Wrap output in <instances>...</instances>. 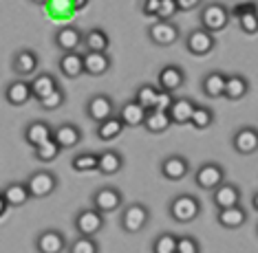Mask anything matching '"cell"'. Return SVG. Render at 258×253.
<instances>
[{"instance_id": "obj_7", "label": "cell", "mask_w": 258, "mask_h": 253, "mask_svg": "<svg viewBox=\"0 0 258 253\" xmlns=\"http://www.w3.org/2000/svg\"><path fill=\"white\" fill-rule=\"evenodd\" d=\"M91 201H93V207L106 216V214L117 211L121 205H124V194H121V190H117V187H113V185H104V187H99L97 192H93Z\"/></svg>"}, {"instance_id": "obj_11", "label": "cell", "mask_w": 258, "mask_h": 253, "mask_svg": "<svg viewBox=\"0 0 258 253\" xmlns=\"http://www.w3.org/2000/svg\"><path fill=\"white\" fill-rule=\"evenodd\" d=\"M232 148L238 154L247 156L258 152V128L254 126H240L236 132L232 134Z\"/></svg>"}, {"instance_id": "obj_45", "label": "cell", "mask_w": 258, "mask_h": 253, "mask_svg": "<svg viewBox=\"0 0 258 253\" xmlns=\"http://www.w3.org/2000/svg\"><path fill=\"white\" fill-rule=\"evenodd\" d=\"M159 7H161V0H142V14L146 18H155L157 20Z\"/></svg>"}, {"instance_id": "obj_15", "label": "cell", "mask_w": 258, "mask_h": 253, "mask_svg": "<svg viewBox=\"0 0 258 253\" xmlns=\"http://www.w3.org/2000/svg\"><path fill=\"white\" fill-rule=\"evenodd\" d=\"M38 66H40V57L33 49H20L18 53L14 55L11 60V68L18 77H29V75H36L38 73Z\"/></svg>"}, {"instance_id": "obj_34", "label": "cell", "mask_w": 258, "mask_h": 253, "mask_svg": "<svg viewBox=\"0 0 258 253\" xmlns=\"http://www.w3.org/2000/svg\"><path fill=\"white\" fill-rule=\"evenodd\" d=\"M170 126H172V119H170V115L163 113V110H148V113H146L144 128L150 134H161V132H166Z\"/></svg>"}, {"instance_id": "obj_44", "label": "cell", "mask_w": 258, "mask_h": 253, "mask_svg": "<svg viewBox=\"0 0 258 253\" xmlns=\"http://www.w3.org/2000/svg\"><path fill=\"white\" fill-rule=\"evenodd\" d=\"M177 14H179L177 0H161V7H159V14H157V20H172Z\"/></svg>"}, {"instance_id": "obj_43", "label": "cell", "mask_w": 258, "mask_h": 253, "mask_svg": "<svg viewBox=\"0 0 258 253\" xmlns=\"http://www.w3.org/2000/svg\"><path fill=\"white\" fill-rule=\"evenodd\" d=\"M177 253H201V244L195 236H179Z\"/></svg>"}, {"instance_id": "obj_42", "label": "cell", "mask_w": 258, "mask_h": 253, "mask_svg": "<svg viewBox=\"0 0 258 253\" xmlns=\"http://www.w3.org/2000/svg\"><path fill=\"white\" fill-rule=\"evenodd\" d=\"M64 102H67V95H64V91H60V88H55L51 95H46L42 102H38L40 106H42V110H46V113H53V110L62 108Z\"/></svg>"}, {"instance_id": "obj_29", "label": "cell", "mask_w": 258, "mask_h": 253, "mask_svg": "<svg viewBox=\"0 0 258 253\" xmlns=\"http://www.w3.org/2000/svg\"><path fill=\"white\" fill-rule=\"evenodd\" d=\"M3 194L7 198L9 207H22L31 201V194H29L27 183H20V181H14V183H7L3 187Z\"/></svg>"}, {"instance_id": "obj_35", "label": "cell", "mask_w": 258, "mask_h": 253, "mask_svg": "<svg viewBox=\"0 0 258 253\" xmlns=\"http://www.w3.org/2000/svg\"><path fill=\"white\" fill-rule=\"evenodd\" d=\"M159 93L161 88L159 86H152V84H142L137 88V93H135V102L139 106H144L146 110H152L157 106V99H159Z\"/></svg>"}, {"instance_id": "obj_30", "label": "cell", "mask_w": 258, "mask_h": 253, "mask_svg": "<svg viewBox=\"0 0 258 253\" xmlns=\"http://www.w3.org/2000/svg\"><path fill=\"white\" fill-rule=\"evenodd\" d=\"M84 49L86 51H95V53H108L110 49V38L104 29L93 27L84 33Z\"/></svg>"}, {"instance_id": "obj_33", "label": "cell", "mask_w": 258, "mask_h": 253, "mask_svg": "<svg viewBox=\"0 0 258 253\" xmlns=\"http://www.w3.org/2000/svg\"><path fill=\"white\" fill-rule=\"evenodd\" d=\"M57 88V79L51 73H38L36 77L31 79V93L36 102H42L46 95H51Z\"/></svg>"}, {"instance_id": "obj_48", "label": "cell", "mask_w": 258, "mask_h": 253, "mask_svg": "<svg viewBox=\"0 0 258 253\" xmlns=\"http://www.w3.org/2000/svg\"><path fill=\"white\" fill-rule=\"evenodd\" d=\"M69 3H71V5H73V9L80 14V11H84L86 7H89V3H91V0H69Z\"/></svg>"}, {"instance_id": "obj_14", "label": "cell", "mask_w": 258, "mask_h": 253, "mask_svg": "<svg viewBox=\"0 0 258 253\" xmlns=\"http://www.w3.org/2000/svg\"><path fill=\"white\" fill-rule=\"evenodd\" d=\"M161 176L166 181H172V183H177V181H183L187 174H190V161H187L185 156L181 154H170L161 161V167H159Z\"/></svg>"}, {"instance_id": "obj_8", "label": "cell", "mask_w": 258, "mask_h": 253, "mask_svg": "<svg viewBox=\"0 0 258 253\" xmlns=\"http://www.w3.org/2000/svg\"><path fill=\"white\" fill-rule=\"evenodd\" d=\"M214 49H216L214 33L205 31L203 27L192 29V31L187 33V38H185V51L187 53H192V55H197V57H203V55H210Z\"/></svg>"}, {"instance_id": "obj_46", "label": "cell", "mask_w": 258, "mask_h": 253, "mask_svg": "<svg viewBox=\"0 0 258 253\" xmlns=\"http://www.w3.org/2000/svg\"><path fill=\"white\" fill-rule=\"evenodd\" d=\"M174 102V97H172V93H166V91H161L159 93V99H157V106L152 110H163V113H168L170 110V106H172Z\"/></svg>"}, {"instance_id": "obj_3", "label": "cell", "mask_w": 258, "mask_h": 253, "mask_svg": "<svg viewBox=\"0 0 258 253\" xmlns=\"http://www.w3.org/2000/svg\"><path fill=\"white\" fill-rule=\"evenodd\" d=\"M106 225V216L102 211H97L95 207H89V209H80L78 216L73 220V227L80 236H89V238H95L99 231Z\"/></svg>"}, {"instance_id": "obj_47", "label": "cell", "mask_w": 258, "mask_h": 253, "mask_svg": "<svg viewBox=\"0 0 258 253\" xmlns=\"http://www.w3.org/2000/svg\"><path fill=\"white\" fill-rule=\"evenodd\" d=\"M179 11H195L199 7H203V0H177Z\"/></svg>"}, {"instance_id": "obj_25", "label": "cell", "mask_w": 258, "mask_h": 253, "mask_svg": "<svg viewBox=\"0 0 258 253\" xmlns=\"http://www.w3.org/2000/svg\"><path fill=\"white\" fill-rule=\"evenodd\" d=\"M216 222H219L223 229H238L247 222V211L243 209V205L216 209Z\"/></svg>"}, {"instance_id": "obj_23", "label": "cell", "mask_w": 258, "mask_h": 253, "mask_svg": "<svg viewBox=\"0 0 258 253\" xmlns=\"http://www.w3.org/2000/svg\"><path fill=\"white\" fill-rule=\"evenodd\" d=\"M57 68H60V73L64 75V77L69 79H78L82 77L84 73V55L78 51L73 53H62V57L57 60Z\"/></svg>"}, {"instance_id": "obj_10", "label": "cell", "mask_w": 258, "mask_h": 253, "mask_svg": "<svg viewBox=\"0 0 258 253\" xmlns=\"http://www.w3.org/2000/svg\"><path fill=\"white\" fill-rule=\"evenodd\" d=\"M69 249L67 236L60 229H44L36 238V251L38 253H64Z\"/></svg>"}, {"instance_id": "obj_17", "label": "cell", "mask_w": 258, "mask_h": 253, "mask_svg": "<svg viewBox=\"0 0 258 253\" xmlns=\"http://www.w3.org/2000/svg\"><path fill=\"white\" fill-rule=\"evenodd\" d=\"M29 99H33L31 81L18 77V79L9 81V84L5 86V102H7L9 106H14V108H20V106H25Z\"/></svg>"}, {"instance_id": "obj_9", "label": "cell", "mask_w": 258, "mask_h": 253, "mask_svg": "<svg viewBox=\"0 0 258 253\" xmlns=\"http://www.w3.org/2000/svg\"><path fill=\"white\" fill-rule=\"evenodd\" d=\"M146 33L150 42L157 46H172L179 40V27L170 20H155Z\"/></svg>"}, {"instance_id": "obj_28", "label": "cell", "mask_w": 258, "mask_h": 253, "mask_svg": "<svg viewBox=\"0 0 258 253\" xmlns=\"http://www.w3.org/2000/svg\"><path fill=\"white\" fill-rule=\"evenodd\" d=\"M146 113H148V110H146L144 106H139L135 99H131V102L121 104V108L117 115H119V119L124 121L126 128H139V126H144Z\"/></svg>"}, {"instance_id": "obj_41", "label": "cell", "mask_w": 258, "mask_h": 253, "mask_svg": "<svg viewBox=\"0 0 258 253\" xmlns=\"http://www.w3.org/2000/svg\"><path fill=\"white\" fill-rule=\"evenodd\" d=\"M60 152H62V148L55 143L53 139H51V141H46V143L40 145V148L33 150V154H36L38 161H42V163H51V161H55V158L60 156Z\"/></svg>"}, {"instance_id": "obj_1", "label": "cell", "mask_w": 258, "mask_h": 253, "mask_svg": "<svg viewBox=\"0 0 258 253\" xmlns=\"http://www.w3.org/2000/svg\"><path fill=\"white\" fill-rule=\"evenodd\" d=\"M170 218L179 225H187V222H195L201 216V201L192 194H177V196L170 201L168 205Z\"/></svg>"}, {"instance_id": "obj_36", "label": "cell", "mask_w": 258, "mask_h": 253, "mask_svg": "<svg viewBox=\"0 0 258 253\" xmlns=\"http://www.w3.org/2000/svg\"><path fill=\"white\" fill-rule=\"evenodd\" d=\"M71 167L80 174L95 172V170L99 167V154H95V152H82V154H75L73 161H71Z\"/></svg>"}, {"instance_id": "obj_38", "label": "cell", "mask_w": 258, "mask_h": 253, "mask_svg": "<svg viewBox=\"0 0 258 253\" xmlns=\"http://www.w3.org/2000/svg\"><path fill=\"white\" fill-rule=\"evenodd\" d=\"M212 123H214V113H212V108H208V106H197L195 113H192L190 126L195 128V130H208Z\"/></svg>"}, {"instance_id": "obj_50", "label": "cell", "mask_w": 258, "mask_h": 253, "mask_svg": "<svg viewBox=\"0 0 258 253\" xmlns=\"http://www.w3.org/2000/svg\"><path fill=\"white\" fill-rule=\"evenodd\" d=\"M251 207H254V209L258 211V192L254 194V196H251Z\"/></svg>"}, {"instance_id": "obj_51", "label": "cell", "mask_w": 258, "mask_h": 253, "mask_svg": "<svg viewBox=\"0 0 258 253\" xmlns=\"http://www.w3.org/2000/svg\"><path fill=\"white\" fill-rule=\"evenodd\" d=\"M31 3H33V5H40V7H46L51 0H31Z\"/></svg>"}, {"instance_id": "obj_16", "label": "cell", "mask_w": 258, "mask_h": 253, "mask_svg": "<svg viewBox=\"0 0 258 253\" xmlns=\"http://www.w3.org/2000/svg\"><path fill=\"white\" fill-rule=\"evenodd\" d=\"M55 46L62 53H73L78 51L82 44H84V33L80 31L75 25H64L55 31Z\"/></svg>"}, {"instance_id": "obj_37", "label": "cell", "mask_w": 258, "mask_h": 253, "mask_svg": "<svg viewBox=\"0 0 258 253\" xmlns=\"http://www.w3.org/2000/svg\"><path fill=\"white\" fill-rule=\"evenodd\" d=\"M46 14L51 18H55V20H71L78 11L73 9V5L69 0H51L46 5Z\"/></svg>"}, {"instance_id": "obj_2", "label": "cell", "mask_w": 258, "mask_h": 253, "mask_svg": "<svg viewBox=\"0 0 258 253\" xmlns=\"http://www.w3.org/2000/svg\"><path fill=\"white\" fill-rule=\"evenodd\" d=\"M230 9L225 7L223 3H208L201 7V14H199V22L205 31L210 33H219L225 31L227 25H230Z\"/></svg>"}, {"instance_id": "obj_31", "label": "cell", "mask_w": 258, "mask_h": 253, "mask_svg": "<svg viewBox=\"0 0 258 253\" xmlns=\"http://www.w3.org/2000/svg\"><path fill=\"white\" fill-rule=\"evenodd\" d=\"M124 130H126V126H124V121L119 119V115H113V117H108L106 121L97 123L95 134H97V139H99V141L108 143V141H115Z\"/></svg>"}, {"instance_id": "obj_39", "label": "cell", "mask_w": 258, "mask_h": 253, "mask_svg": "<svg viewBox=\"0 0 258 253\" xmlns=\"http://www.w3.org/2000/svg\"><path fill=\"white\" fill-rule=\"evenodd\" d=\"M177 240L179 236H174L170 231L159 233L152 240V253H177Z\"/></svg>"}, {"instance_id": "obj_12", "label": "cell", "mask_w": 258, "mask_h": 253, "mask_svg": "<svg viewBox=\"0 0 258 253\" xmlns=\"http://www.w3.org/2000/svg\"><path fill=\"white\" fill-rule=\"evenodd\" d=\"M230 14L238 20V27L245 35L258 33V7H256V3H240L230 11Z\"/></svg>"}, {"instance_id": "obj_19", "label": "cell", "mask_w": 258, "mask_h": 253, "mask_svg": "<svg viewBox=\"0 0 258 253\" xmlns=\"http://www.w3.org/2000/svg\"><path fill=\"white\" fill-rule=\"evenodd\" d=\"M22 137H25L27 145H31L33 150L40 148L42 143H46V141L53 139V126H49L46 121H31L25 126V132H22Z\"/></svg>"}, {"instance_id": "obj_26", "label": "cell", "mask_w": 258, "mask_h": 253, "mask_svg": "<svg viewBox=\"0 0 258 253\" xmlns=\"http://www.w3.org/2000/svg\"><path fill=\"white\" fill-rule=\"evenodd\" d=\"M225 81H227V75L221 73V70H210L208 75L201 79V91L205 97L210 99H219L225 95Z\"/></svg>"}, {"instance_id": "obj_21", "label": "cell", "mask_w": 258, "mask_h": 253, "mask_svg": "<svg viewBox=\"0 0 258 253\" xmlns=\"http://www.w3.org/2000/svg\"><path fill=\"white\" fill-rule=\"evenodd\" d=\"M212 203H214L216 209H225V207H234V205H240V190H238V185L230 183V181L221 183V185L212 192Z\"/></svg>"}, {"instance_id": "obj_5", "label": "cell", "mask_w": 258, "mask_h": 253, "mask_svg": "<svg viewBox=\"0 0 258 253\" xmlns=\"http://www.w3.org/2000/svg\"><path fill=\"white\" fill-rule=\"evenodd\" d=\"M150 220V211L144 203H133L121 211V218H119V225L126 233H139L144 231L146 225Z\"/></svg>"}, {"instance_id": "obj_24", "label": "cell", "mask_w": 258, "mask_h": 253, "mask_svg": "<svg viewBox=\"0 0 258 253\" xmlns=\"http://www.w3.org/2000/svg\"><path fill=\"white\" fill-rule=\"evenodd\" d=\"M195 108H197V104L192 102L190 97H174V102L168 110L170 119H172V126H185V123H190Z\"/></svg>"}, {"instance_id": "obj_6", "label": "cell", "mask_w": 258, "mask_h": 253, "mask_svg": "<svg viewBox=\"0 0 258 253\" xmlns=\"http://www.w3.org/2000/svg\"><path fill=\"white\" fill-rule=\"evenodd\" d=\"M31 198H49L57 190V176L49 170H38L25 181Z\"/></svg>"}, {"instance_id": "obj_18", "label": "cell", "mask_w": 258, "mask_h": 253, "mask_svg": "<svg viewBox=\"0 0 258 253\" xmlns=\"http://www.w3.org/2000/svg\"><path fill=\"white\" fill-rule=\"evenodd\" d=\"M157 84L166 93H177L185 84V70L177 64H166L157 75Z\"/></svg>"}, {"instance_id": "obj_40", "label": "cell", "mask_w": 258, "mask_h": 253, "mask_svg": "<svg viewBox=\"0 0 258 253\" xmlns=\"http://www.w3.org/2000/svg\"><path fill=\"white\" fill-rule=\"evenodd\" d=\"M67 253H99V244L95 242V238L78 236L71 244H69Z\"/></svg>"}, {"instance_id": "obj_4", "label": "cell", "mask_w": 258, "mask_h": 253, "mask_svg": "<svg viewBox=\"0 0 258 253\" xmlns=\"http://www.w3.org/2000/svg\"><path fill=\"white\" fill-rule=\"evenodd\" d=\"M195 183L199 190L214 192L221 183H225V167L216 161H208L195 172Z\"/></svg>"}, {"instance_id": "obj_20", "label": "cell", "mask_w": 258, "mask_h": 253, "mask_svg": "<svg viewBox=\"0 0 258 253\" xmlns=\"http://www.w3.org/2000/svg\"><path fill=\"white\" fill-rule=\"evenodd\" d=\"M82 137H84L82 128L75 123H60L57 128H53V141L62 150H73L75 145H80Z\"/></svg>"}, {"instance_id": "obj_49", "label": "cell", "mask_w": 258, "mask_h": 253, "mask_svg": "<svg viewBox=\"0 0 258 253\" xmlns=\"http://www.w3.org/2000/svg\"><path fill=\"white\" fill-rule=\"evenodd\" d=\"M7 209H9V203H7V198H5V194L0 192V218L7 214Z\"/></svg>"}, {"instance_id": "obj_13", "label": "cell", "mask_w": 258, "mask_h": 253, "mask_svg": "<svg viewBox=\"0 0 258 253\" xmlns=\"http://www.w3.org/2000/svg\"><path fill=\"white\" fill-rule=\"evenodd\" d=\"M115 115V104L106 93H99V95H93L86 104V117L95 123H102L106 121L108 117Z\"/></svg>"}, {"instance_id": "obj_22", "label": "cell", "mask_w": 258, "mask_h": 253, "mask_svg": "<svg viewBox=\"0 0 258 253\" xmlns=\"http://www.w3.org/2000/svg\"><path fill=\"white\" fill-rule=\"evenodd\" d=\"M82 55H84V73L91 75V77H102V75H106L110 66H113L108 53L86 51V53H82Z\"/></svg>"}, {"instance_id": "obj_32", "label": "cell", "mask_w": 258, "mask_h": 253, "mask_svg": "<svg viewBox=\"0 0 258 253\" xmlns=\"http://www.w3.org/2000/svg\"><path fill=\"white\" fill-rule=\"evenodd\" d=\"M249 93V81L247 77L243 75H227V81H225V99L230 102H240L243 97H247Z\"/></svg>"}, {"instance_id": "obj_27", "label": "cell", "mask_w": 258, "mask_h": 253, "mask_svg": "<svg viewBox=\"0 0 258 253\" xmlns=\"http://www.w3.org/2000/svg\"><path fill=\"white\" fill-rule=\"evenodd\" d=\"M121 167H124V156H121V152H117L113 148H106L104 152H99V167H97L99 174L115 176L121 172Z\"/></svg>"}, {"instance_id": "obj_52", "label": "cell", "mask_w": 258, "mask_h": 253, "mask_svg": "<svg viewBox=\"0 0 258 253\" xmlns=\"http://www.w3.org/2000/svg\"><path fill=\"white\" fill-rule=\"evenodd\" d=\"M256 233H258V227H256Z\"/></svg>"}]
</instances>
